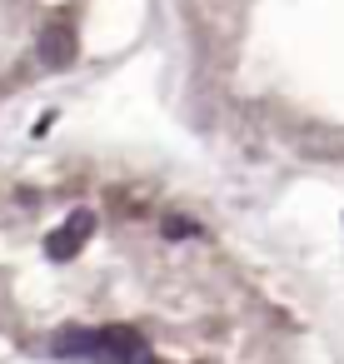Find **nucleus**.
<instances>
[{"label":"nucleus","mask_w":344,"mask_h":364,"mask_svg":"<svg viewBox=\"0 0 344 364\" xmlns=\"http://www.w3.org/2000/svg\"><path fill=\"white\" fill-rule=\"evenodd\" d=\"M41 60H45L50 70H60V65H70V60H75V36H70V26H65V21H55V26H45V31H41Z\"/></svg>","instance_id":"nucleus-1"},{"label":"nucleus","mask_w":344,"mask_h":364,"mask_svg":"<svg viewBox=\"0 0 344 364\" xmlns=\"http://www.w3.org/2000/svg\"><path fill=\"white\" fill-rule=\"evenodd\" d=\"M160 235H165V240H190V235H200V225H195L190 215H165V220H160Z\"/></svg>","instance_id":"nucleus-2"}]
</instances>
